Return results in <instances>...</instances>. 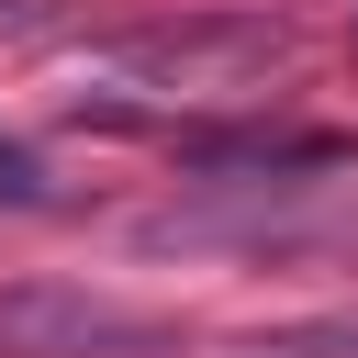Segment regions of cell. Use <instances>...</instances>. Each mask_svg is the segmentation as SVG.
<instances>
[{
	"label": "cell",
	"instance_id": "obj_1",
	"mask_svg": "<svg viewBox=\"0 0 358 358\" xmlns=\"http://www.w3.org/2000/svg\"><path fill=\"white\" fill-rule=\"evenodd\" d=\"M280 56H291V34L257 22V11H235V22H157V34L90 45V67H112L134 90H179V101H235V90L280 78Z\"/></svg>",
	"mask_w": 358,
	"mask_h": 358
},
{
	"label": "cell",
	"instance_id": "obj_2",
	"mask_svg": "<svg viewBox=\"0 0 358 358\" xmlns=\"http://www.w3.org/2000/svg\"><path fill=\"white\" fill-rule=\"evenodd\" d=\"M134 347H157V324L123 313L112 291H78V280L0 291V358H134Z\"/></svg>",
	"mask_w": 358,
	"mask_h": 358
},
{
	"label": "cell",
	"instance_id": "obj_3",
	"mask_svg": "<svg viewBox=\"0 0 358 358\" xmlns=\"http://www.w3.org/2000/svg\"><path fill=\"white\" fill-rule=\"evenodd\" d=\"M45 190H56V179H45V157L0 134V201H45Z\"/></svg>",
	"mask_w": 358,
	"mask_h": 358
},
{
	"label": "cell",
	"instance_id": "obj_4",
	"mask_svg": "<svg viewBox=\"0 0 358 358\" xmlns=\"http://www.w3.org/2000/svg\"><path fill=\"white\" fill-rule=\"evenodd\" d=\"M268 358H358V324H336V336H302V347H268Z\"/></svg>",
	"mask_w": 358,
	"mask_h": 358
}]
</instances>
